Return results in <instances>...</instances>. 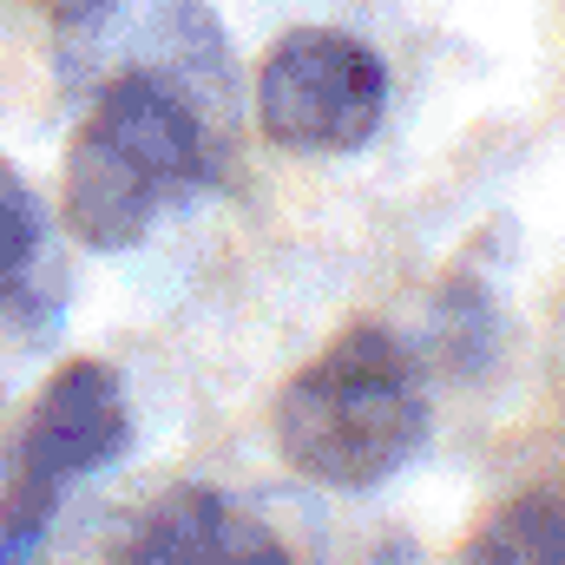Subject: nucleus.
Instances as JSON below:
<instances>
[{"instance_id":"obj_5","label":"nucleus","mask_w":565,"mask_h":565,"mask_svg":"<svg viewBox=\"0 0 565 565\" xmlns=\"http://www.w3.org/2000/svg\"><path fill=\"white\" fill-rule=\"evenodd\" d=\"M388 66L342 26H296L257 66V126L282 151L342 158L382 132Z\"/></svg>"},{"instance_id":"obj_7","label":"nucleus","mask_w":565,"mask_h":565,"mask_svg":"<svg viewBox=\"0 0 565 565\" xmlns=\"http://www.w3.org/2000/svg\"><path fill=\"white\" fill-rule=\"evenodd\" d=\"M454 565H565V493H520L493 507L460 540Z\"/></svg>"},{"instance_id":"obj_6","label":"nucleus","mask_w":565,"mask_h":565,"mask_svg":"<svg viewBox=\"0 0 565 565\" xmlns=\"http://www.w3.org/2000/svg\"><path fill=\"white\" fill-rule=\"evenodd\" d=\"M113 565H289L282 533L217 487H171L145 507Z\"/></svg>"},{"instance_id":"obj_10","label":"nucleus","mask_w":565,"mask_h":565,"mask_svg":"<svg viewBox=\"0 0 565 565\" xmlns=\"http://www.w3.org/2000/svg\"><path fill=\"white\" fill-rule=\"evenodd\" d=\"M362 565H415V546L408 540H388V546H375Z\"/></svg>"},{"instance_id":"obj_8","label":"nucleus","mask_w":565,"mask_h":565,"mask_svg":"<svg viewBox=\"0 0 565 565\" xmlns=\"http://www.w3.org/2000/svg\"><path fill=\"white\" fill-rule=\"evenodd\" d=\"M40 257V204L26 191V178L13 164H0V302L26 282Z\"/></svg>"},{"instance_id":"obj_2","label":"nucleus","mask_w":565,"mask_h":565,"mask_svg":"<svg viewBox=\"0 0 565 565\" xmlns=\"http://www.w3.org/2000/svg\"><path fill=\"white\" fill-rule=\"evenodd\" d=\"M224 132L164 86H106L86 99V119L66 145L60 198L86 250H132L151 217L217 178Z\"/></svg>"},{"instance_id":"obj_4","label":"nucleus","mask_w":565,"mask_h":565,"mask_svg":"<svg viewBox=\"0 0 565 565\" xmlns=\"http://www.w3.org/2000/svg\"><path fill=\"white\" fill-rule=\"evenodd\" d=\"M132 440V408H126V382L106 362H66L40 382L33 408L20 415L7 440V467H0V526L20 540H46L60 500L106 473Z\"/></svg>"},{"instance_id":"obj_11","label":"nucleus","mask_w":565,"mask_h":565,"mask_svg":"<svg viewBox=\"0 0 565 565\" xmlns=\"http://www.w3.org/2000/svg\"><path fill=\"white\" fill-rule=\"evenodd\" d=\"M46 7H53V13H60V7H66V0H46Z\"/></svg>"},{"instance_id":"obj_3","label":"nucleus","mask_w":565,"mask_h":565,"mask_svg":"<svg viewBox=\"0 0 565 565\" xmlns=\"http://www.w3.org/2000/svg\"><path fill=\"white\" fill-rule=\"evenodd\" d=\"M53 33L60 79L93 99L106 86H164L217 132L231 126V46L204 0H66Z\"/></svg>"},{"instance_id":"obj_9","label":"nucleus","mask_w":565,"mask_h":565,"mask_svg":"<svg viewBox=\"0 0 565 565\" xmlns=\"http://www.w3.org/2000/svg\"><path fill=\"white\" fill-rule=\"evenodd\" d=\"M33 553H40L33 540H20V533H7V526H0V565H33Z\"/></svg>"},{"instance_id":"obj_1","label":"nucleus","mask_w":565,"mask_h":565,"mask_svg":"<svg viewBox=\"0 0 565 565\" xmlns=\"http://www.w3.org/2000/svg\"><path fill=\"white\" fill-rule=\"evenodd\" d=\"M427 422L422 355L395 329L362 322L296 369L277 402V447L302 480L369 493L422 454Z\"/></svg>"}]
</instances>
